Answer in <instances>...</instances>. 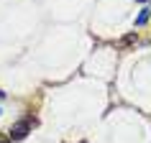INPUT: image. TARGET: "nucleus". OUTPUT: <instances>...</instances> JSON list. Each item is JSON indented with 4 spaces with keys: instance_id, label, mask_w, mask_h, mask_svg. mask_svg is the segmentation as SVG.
<instances>
[{
    "instance_id": "5",
    "label": "nucleus",
    "mask_w": 151,
    "mask_h": 143,
    "mask_svg": "<svg viewBox=\"0 0 151 143\" xmlns=\"http://www.w3.org/2000/svg\"><path fill=\"white\" fill-rule=\"evenodd\" d=\"M141 3H146V0H141Z\"/></svg>"
},
{
    "instance_id": "3",
    "label": "nucleus",
    "mask_w": 151,
    "mask_h": 143,
    "mask_svg": "<svg viewBox=\"0 0 151 143\" xmlns=\"http://www.w3.org/2000/svg\"><path fill=\"white\" fill-rule=\"evenodd\" d=\"M133 41H136V36L131 33V36H126V39H123V46H128V44H133Z\"/></svg>"
},
{
    "instance_id": "4",
    "label": "nucleus",
    "mask_w": 151,
    "mask_h": 143,
    "mask_svg": "<svg viewBox=\"0 0 151 143\" xmlns=\"http://www.w3.org/2000/svg\"><path fill=\"white\" fill-rule=\"evenodd\" d=\"M0 143H13V138H10V135H3V133H0Z\"/></svg>"
},
{
    "instance_id": "1",
    "label": "nucleus",
    "mask_w": 151,
    "mask_h": 143,
    "mask_svg": "<svg viewBox=\"0 0 151 143\" xmlns=\"http://www.w3.org/2000/svg\"><path fill=\"white\" fill-rule=\"evenodd\" d=\"M31 128H33V120H18V123H13L10 125V138L13 141H21V138H26V135L31 133Z\"/></svg>"
},
{
    "instance_id": "2",
    "label": "nucleus",
    "mask_w": 151,
    "mask_h": 143,
    "mask_svg": "<svg viewBox=\"0 0 151 143\" xmlns=\"http://www.w3.org/2000/svg\"><path fill=\"white\" fill-rule=\"evenodd\" d=\"M149 18H151V8H143L141 13H138V18H136V26H143Z\"/></svg>"
}]
</instances>
